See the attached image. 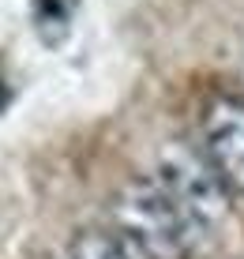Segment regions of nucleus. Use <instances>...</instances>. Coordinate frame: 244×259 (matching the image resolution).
Segmentation results:
<instances>
[{
    "label": "nucleus",
    "mask_w": 244,
    "mask_h": 259,
    "mask_svg": "<svg viewBox=\"0 0 244 259\" xmlns=\"http://www.w3.org/2000/svg\"><path fill=\"white\" fill-rule=\"evenodd\" d=\"M158 184L177 199V207L188 214L195 229H218L229 218V188L211 165L207 150H195L192 143H169L158 154Z\"/></svg>",
    "instance_id": "f03ea898"
},
{
    "label": "nucleus",
    "mask_w": 244,
    "mask_h": 259,
    "mask_svg": "<svg viewBox=\"0 0 244 259\" xmlns=\"http://www.w3.org/2000/svg\"><path fill=\"white\" fill-rule=\"evenodd\" d=\"M113 218L147 259H188L199 233L173 195L147 177H135L116 192Z\"/></svg>",
    "instance_id": "f257e3e1"
},
{
    "label": "nucleus",
    "mask_w": 244,
    "mask_h": 259,
    "mask_svg": "<svg viewBox=\"0 0 244 259\" xmlns=\"http://www.w3.org/2000/svg\"><path fill=\"white\" fill-rule=\"evenodd\" d=\"M68 259H128L124 244L113 233H102V229H83L75 240H71Z\"/></svg>",
    "instance_id": "20e7f679"
},
{
    "label": "nucleus",
    "mask_w": 244,
    "mask_h": 259,
    "mask_svg": "<svg viewBox=\"0 0 244 259\" xmlns=\"http://www.w3.org/2000/svg\"><path fill=\"white\" fill-rule=\"evenodd\" d=\"M203 150L225 188L244 199V102L218 94L203 109Z\"/></svg>",
    "instance_id": "7ed1b4c3"
}]
</instances>
